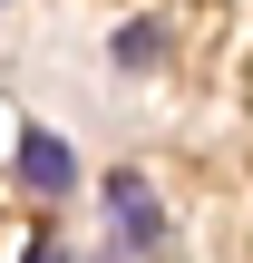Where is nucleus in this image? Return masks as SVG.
Listing matches in <instances>:
<instances>
[{"instance_id": "f257e3e1", "label": "nucleus", "mask_w": 253, "mask_h": 263, "mask_svg": "<svg viewBox=\"0 0 253 263\" xmlns=\"http://www.w3.org/2000/svg\"><path fill=\"white\" fill-rule=\"evenodd\" d=\"M20 176H29L39 195H68V185H78V156H68L59 137H20Z\"/></svg>"}, {"instance_id": "f03ea898", "label": "nucleus", "mask_w": 253, "mask_h": 263, "mask_svg": "<svg viewBox=\"0 0 253 263\" xmlns=\"http://www.w3.org/2000/svg\"><path fill=\"white\" fill-rule=\"evenodd\" d=\"M107 205H117V234L146 254V244H156V205H146V185H137V176H117V185H107Z\"/></svg>"}]
</instances>
